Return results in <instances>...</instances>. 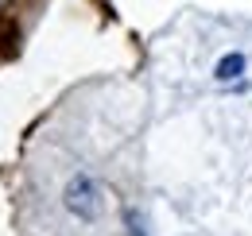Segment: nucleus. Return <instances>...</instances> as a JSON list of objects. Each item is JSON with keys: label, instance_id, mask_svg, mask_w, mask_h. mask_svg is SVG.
<instances>
[{"label": "nucleus", "instance_id": "nucleus-1", "mask_svg": "<svg viewBox=\"0 0 252 236\" xmlns=\"http://www.w3.org/2000/svg\"><path fill=\"white\" fill-rule=\"evenodd\" d=\"M63 206H66V213H74L78 221H97V217L105 213V194H101V186H97L86 171H78V175L66 178Z\"/></svg>", "mask_w": 252, "mask_h": 236}, {"label": "nucleus", "instance_id": "nucleus-2", "mask_svg": "<svg viewBox=\"0 0 252 236\" xmlns=\"http://www.w3.org/2000/svg\"><path fill=\"white\" fill-rule=\"evenodd\" d=\"M245 55L241 51H229V55H221L218 59V66H214V78H218L221 86H229V82H241L245 78Z\"/></svg>", "mask_w": 252, "mask_h": 236}, {"label": "nucleus", "instance_id": "nucleus-3", "mask_svg": "<svg viewBox=\"0 0 252 236\" xmlns=\"http://www.w3.org/2000/svg\"><path fill=\"white\" fill-rule=\"evenodd\" d=\"M125 229H128V236H148V225H144V213L136 206H128L125 209Z\"/></svg>", "mask_w": 252, "mask_h": 236}, {"label": "nucleus", "instance_id": "nucleus-4", "mask_svg": "<svg viewBox=\"0 0 252 236\" xmlns=\"http://www.w3.org/2000/svg\"><path fill=\"white\" fill-rule=\"evenodd\" d=\"M8 4H12V0H0V12H8Z\"/></svg>", "mask_w": 252, "mask_h": 236}]
</instances>
